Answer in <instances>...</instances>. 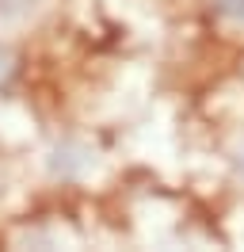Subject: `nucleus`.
<instances>
[{"mask_svg":"<svg viewBox=\"0 0 244 252\" xmlns=\"http://www.w3.org/2000/svg\"><path fill=\"white\" fill-rule=\"evenodd\" d=\"M217 16L233 19V23H244V0H210Z\"/></svg>","mask_w":244,"mask_h":252,"instance_id":"1","label":"nucleus"}]
</instances>
